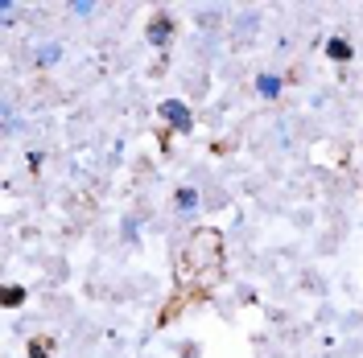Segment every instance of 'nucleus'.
Returning a JSON list of instances; mask_svg holds the SVG:
<instances>
[{
  "label": "nucleus",
  "instance_id": "nucleus-1",
  "mask_svg": "<svg viewBox=\"0 0 363 358\" xmlns=\"http://www.w3.org/2000/svg\"><path fill=\"white\" fill-rule=\"evenodd\" d=\"M157 120L169 128V132H194V112H190V103L178 99V95L157 103Z\"/></svg>",
  "mask_w": 363,
  "mask_h": 358
},
{
  "label": "nucleus",
  "instance_id": "nucleus-2",
  "mask_svg": "<svg viewBox=\"0 0 363 358\" xmlns=\"http://www.w3.org/2000/svg\"><path fill=\"white\" fill-rule=\"evenodd\" d=\"M145 42L153 45V50H169V42H174V17L169 13H157L149 21V29H145Z\"/></svg>",
  "mask_w": 363,
  "mask_h": 358
},
{
  "label": "nucleus",
  "instance_id": "nucleus-3",
  "mask_svg": "<svg viewBox=\"0 0 363 358\" xmlns=\"http://www.w3.org/2000/svg\"><path fill=\"white\" fill-rule=\"evenodd\" d=\"M67 58V50H62V42H38L33 50H29V62L38 70H50V67H58Z\"/></svg>",
  "mask_w": 363,
  "mask_h": 358
},
{
  "label": "nucleus",
  "instance_id": "nucleus-4",
  "mask_svg": "<svg viewBox=\"0 0 363 358\" xmlns=\"http://www.w3.org/2000/svg\"><path fill=\"white\" fill-rule=\"evenodd\" d=\"M281 91H285V79H281V74H272V70H260V74H256V95H260V99H281Z\"/></svg>",
  "mask_w": 363,
  "mask_h": 358
},
{
  "label": "nucleus",
  "instance_id": "nucleus-5",
  "mask_svg": "<svg viewBox=\"0 0 363 358\" xmlns=\"http://www.w3.org/2000/svg\"><path fill=\"white\" fill-rule=\"evenodd\" d=\"M174 206H178V214L194 219V214H199V206H203V194H199L194 185H182L178 194H174Z\"/></svg>",
  "mask_w": 363,
  "mask_h": 358
},
{
  "label": "nucleus",
  "instance_id": "nucleus-6",
  "mask_svg": "<svg viewBox=\"0 0 363 358\" xmlns=\"http://www.w3.org/2000/svg\"><path fill=\"white\" fill-rule=\"evenodd\" d=\"M326 58H330V62H351L355 50H351L347 37H326Z\"/></svg>",
  "mask_w": 363,
  "mask_h": 358
},
{
  "label": "nucleus",
  "instance_id": "nucleus-7",
  "mask_svg": "<svg viewBox=\"0 0 363 358\" xmlns=\"http://www.w3.org/2000/svg\"><path fill=\"white\" fill-rule=\"evenodd\" d=\"M120 239H124L128 247H136V243H140V219H136V214H128V219L120 223Z\"/></svg>",
  "mask_w": 363,
  "mask_h": 358
},
{
  "label": "nucleus",
  "instance_id": "nucleus-8",
  "mask_svg": "<svg viewBox=\"0 0 363 358\" xmlns=\"http://www.w3.org/2000/svg\"><path fill=\"white\" fill-rule=\"evenodd\" d=\"M25 301H29V289H21V284H9V289H4V305H9V309H21Z\"/></svg>",
  "mask_w": 363,
  "mask_h": 358
},
{
  "label": "nucleus",
  "instance_id": "nucleus-9",
  "mask_svg": "<svg viewBox=\"0 0 363 358\" xmlns=\"http://www.w3.org/2000/svg\"><path fill=\"white\" fill-rule=\"evenodd\" d=\"M70 13H74V17H95V13H99V4H91V0H74V4H70Z\"/></svg>",
  "mask_w": 363,
  "mask_h": 358
},
{
  "label": "nucleus",
  "instance_id": "nucleus-10",
  "mask_svg": "<svg viewBox=\"0 0 363 358\" xmlns=\"http://www.w3.org/2000/svg\"><path fill=\"white\" fill-rule=\"evenodd\" d=\"M25 165H29V169L38 173V169L45 165V153H42V149H29V153H25Z\"/></svg>",
  "mask_w": 363,
  "mask_h": 358
},
{
  "label": "nucleus",
  "instance_id": "nucleus-11",
  "mask_svg": "<svg viewBox=\"0 0 363 358\" xmlns=\"http://www.w3.org/2000/svg\"><path fill=\"white\" fill-rule=\"evenodd\" d=\"M0 13H4V21H17V17H21V4H13V0H4V4H0Z\"/></svg>",
  "mask_w": 363,
  "mask_h": 358
},
{
  "label": "nucleus",
  "instance_id": "nucleus-12",
  "mask_svg": "<svg viewBox=\"0 0 363 358\" xmlns=\"http://www.w3.org/2000/svg\"><path fill=\"white\" fill-rule=\"evenodd\" d=\"M29 358H50V346L45 342H29Z\"/></svg>",
  "mask_w": 363,
  "mask_h": 358
}]
</instances>
